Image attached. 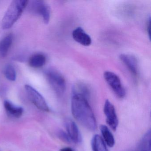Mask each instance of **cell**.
Returning <instances> with one entry per match:
<instances>
[{"label":"cell","instance_id":"3957f363","mask_svg":"<svg viewBox=\"0 0 151 151\" xmlns=\"http://www.w3.org/2000/svg\"><path fill=\"white\" fill-rule=\"evenodd\" d=\"M45 75L56 93L59 95H62L66 89V81L63 76L59 71L53 68L47 70Z\"/></svg>","mask_w":151,"mask_h":151},{"label":"cell","instance_id":"5b68a950","mask_svg":"<svg viewBox=\"0 0 151 151\" xmlns=\"http://www.w3.org/2000/svg\"><path fill=\"white\" fill-rule=\"evenodd\" d=\"M25 89L30 100L38 109L46 112L49 111L45 100L35 88L29 85H26Z\"/></svg>","mask_w":151,"mask_h":151},{"label":"cell","instance_id":"30bf717a","mask_svg":"<svg viewBox=\"0 0 151 151\" xmlns=\"http://www.w3.org/2000/svg\"><path fill=\"white\" fill-rule=\"evenodd\" d=\"M72 37L75 41L84 46H88L91 44V38L81 27L75 29L72 32Z\"/></svg>","mask_w":151,"mask_h":151},{"label":"cell","instance_id":"ffe728a7","mask_svg":"<svg viewBox=\"0 0 151 151\" xmlns=\"http://www.w3.org/2000/svg\"><path fill=\"white\" fill-rule=\"evenodd\" d=\"M60 151H74V150L71 147H65L62 148L60 150Z\"/></svg>","mask_w":151,"mask_h":151},{"label":"cell","instance_id":"2e32d148","mask_svg":"<svg viewBox=\"0 0 151 151\" xmlns=\"http://www.w3.org/2000/svg\"><path fill=\"white\" fill-rule=\"evenodd\" d=\"M72 93H77L84 96L87 99L90 98V91L88 87L84 84L78 83L74 85Z\"/></svg>","mask_w":151,"mask_h":151},{"label":"cell","instance_id":"ac0fdd59","mask_svg":"<svg viewBox=\"0 0 151 151\" xmlns=\"http://www.w3.org/2000/svg\"><path fill=\"white\" fill-rule=\"evenodd\" d=\"M141 147L145 151H150L151 148V132L149 130L145 134L141 143Z\"/></svg>","mask_w":151,"mask_h":151},{"label":"cell","instance_id":"52a82bcc","mask_svg":"<svg viewBox=\"0 0 151 151\" xmlns=\"http://www.w3.org/2000/svg\"><path fill=\"white\" fill-rule=\"evenodd\" d=\"M104 113L107 124L113 130H116L118 125V117L114 106L109 100H106L105 101Z\"/></svg>","mask_w":151,"mask_h":151},{"label":"cell","instance_id":"8992f818","mask_svg":"<svg viewBox=\"0 0 151 151\" xmlns=\"http://www.w3.org/2000/svg\"><path fill=\"white\" fill-rule=\"evenodd\" d=\"M29 9L33 14L41 16L44 23L45 24H48L51 17V9L50 6L45 1H32Z\"/></svg>","mask_w":151,"mask_h":151},{"label":"cell","instance_id":"ba28073f","mask_svg":"<svg viewBox=\"0 0 151 151\" xmlns=\"http://www.w3.org/2000/svg\"><path fill=\"white\" fill-rule=\"evenodd\" d=\"M65 126L67 133L70 138L71 142L76 144L81 142L82 139L81 134L76 123L71 119L68 118L65 122Z\"/></svg>","mask_w":151,"mask_h":151},{"label":"cell","instance_id":"7c38bea8","mask_svg":"<svg viewBox=\"0 0 151 151\" xmlns=\"http://www.w3.org/2000/svg\"><path fill=\"white\" fill-rule=\"evenodd\" d=\"M13 41V35L12 33L7 35L0 42V55L4 58L6 56L9 50L12 45Z\"/></svg>","mask_w":151,"mask_h":151},{"label":"cell","instance_id":"e0dca14e","mask_svg":"<svg viewBox=\"0 0 151 151\" xmlns=\"http://www.w3.org/2000/svg\"><path fill=\"white\" fill-rule=\"evenodd\" d=\"M4 75L8 80L11 81H15L16 79V72L14 67L8 64L4 69Z\"/></svg>","mask_w":151,"mask_h":151},{"label":"cell","instance_id":"7402d4cb","mask_svg":"<svg viewBox=\"0 0 151 151\" xmlns=\"http://www.w3.org/2000/svg\"><path fill=\"white\" fill-rule=\"evenodd\" d=\"M145 151V150H141V151Z\"/></svg>","mask_w":151,"mask_h":151},{"label":"cell","instance_id":"8fae6325","mask_svg":"<svg viewBox=\"0 0 151 151\" xmlns=\"http://www.w3.org/2000/svg\"><path fill=\"white\" fill-rule=\"evenodd\" d=\"M4 105L6 112L14 117L19 118L23 114V109L22 107L16 106L9 101H5Z\"/></svg>","mask_w":151,"mask_h":151},{"label":"cell","instance_id":"6da1fadb","mask_svg":"<svg viewBox=\"0 0 151 151\" xmlns=\"http://www.w3.org/2000/svg\"><path fill=\"white\" fill-rule=\"evenodd\" d=\"M88 100L81 94L72 93L71 112L74 118L81 125L93 131L97 129V121Z\"/></svg>","mask_w":151,"mask_h":151},{"label":"cell","instance_id":"9c48e42d","mask_svg":"<svg viewBox=\"0 0 151 151\" xmlns=\"http://www.w3.org/2000/svg\"><path fill=\"white\" fill-rule=\"evenodd\" d=\"M120 59L128 69L134 76L137 75L138 72V63L137 58L131 55L122 54Z\"/></svg>","mask_w":151,"mask_h":151},{"label":"cell","instance_id":"d6986e66","mask_svg":"<svg viewBox=\"0 0 151 151\" xmlns=\"http://www.w3.org/2000/svg\"><path fill=\"white\" fill-rule=\"evenodd\" d=\"M58 136L60 139L65 143H70L71 142L70 138L69 137L67 132L63 130H60L58 132Z\"/></svg>","mask_w":151,"mask_h":151},{"label":"cell","instance_id":"5bb4252c","mask_svg":"<svg viewBox=\"0 0 151 151\" xmlns=\"http://www.w3.org/2000/svg\"><path fill=\"white\" fill-rule=\"evenodd\" d=\"M91 146L93 151H109L103 139L98 134L93 137Z\"/></svg>","mask_w":151,"mask_h":151},{"label":"cell","instance_id":"44dd1931","mask_svg":"<svg viewBox=\"0 0 151 151\" xmlns=\"http://www.w3.org/2000/svg\"><path fill=\"white\" fill-rule=\"evenodd\" d=\"M147 32H148V35L150 36V18H149L148 22H147Z\"/></svg>","mask_w":151,"mask_h":151},{"label":"cell","instance_id":"277c9868","mask_svg":"<svg viewBox=\"0 0 151 151\" xmlns=\"http://www.w3.org/2000/svg\"><path fill=\"white\" fill-rule=\"evenodd\" d=\"M104 77L107 83L118 98L122 99L125 97V89L122 85L120 78L116 74L111 71H106L104 73Z\"/></svg>","mask_w":151,"mask_h":151},{"label":"cell","instance_id":"4fadbf2b","mask_svg":"<svg viewBox=\"0 0 151 151\" xmlns=\"http://www.w3.org/2000/svg\"><path fill=\"white\" fill-rule=\"evenodd\" d=\"M100 130L103 138L105 143L109 147H113L115 145V139L108 127L102 124L100 126Z\"/></svg>","mask_w":151,"mask_h":151},{"label":"cell","instance_id":"7a4b0ae2","mask_svg":"<svg viewBox=\"0 0 151 151\" xmlns=\"http://www.w3.org/2000/svg\"><path fill=\"white\" fill-rule=\"evenodd\" d=\"M26 0H14L11 2L2 21L3 29H10L20 18L24 10L28 5Z\"/></svg>","mask_w":151,"mask_h":151},{"label":"cell","instance_id":"9a60e30c","mask_svg":"<svg viewBox=\"0 0 151 151\" xmlns=\"http://www.w3.org/2000/svg\"><path fill=\"white\" fill-rule=\"evenodd\" d=\"M46 61V59L44 55L37 54L31 57L29 64L32 68H39L44 66L45 64Z\"/></svg>","mask_w":151,"mask_h":151}]
</instances>
